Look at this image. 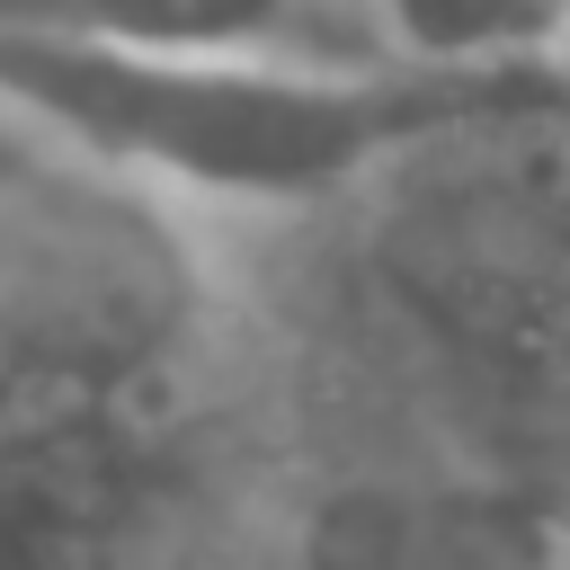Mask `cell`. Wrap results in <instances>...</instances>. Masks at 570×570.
I'll list each match as a JSON object with an SVG mask.
<instances>
[{
	"label": "cell",
	"mask_w": 570,
	"mask_h": 570,
	"mask_svg": "<svg viewBox=\"0 0 570 570\" xmlns=\"http://www.w3.org/2000/svg\"><path fill=\"white\" fill-rule=\"evenodd\" d=\"M0 36L80 53H312L401 62L365 0H0Z\"/></svg>",
	"instance_id": "3957f363"
},
{
	"label": "cell",
	"mask_w": 570,
	"mask_h": 570,
	"mask_svg": "<svg viewBox=\"0 0 570 570\" xmlns=\"http://www.w3.org/2000/svg\"><path fill=\"white\" fill-rule=\"evenodd\" d=\"M249 499L223 294L125 196H0V570H205Z\"/></svg>",
	"instance_id": "6da1fadb"
},
{
	"label": "cell",
	"mask_w": 570,
	"mask_h": 570,
	"mask_svg": "<svg viewBox=\"0 0 570 570\" xmlns=\"http://www.w3.org/2000/svg\"><path fill=\"white\" fill-rule=\"evenodd\" d=\"M552 9H561V18H570V0H552Z\"/></svg>",
	"instance_id": "5b68a950"
},
{
	"label": "cell",
	"mask_w": 570,
	"mask_h": 570,
	"mask_svg": "<svg viewBox=\"0 0 570 570\" xmlns=\"http://www.w3.org/2000/svg\"><path fill=\"white\" fill-rule=\"evenodd\" d=\"M374 36L401 62H552L570 18L552 0H365Z\"/></svg>",
	"instance_id": "277c9868"
},
{
	"label": "cell",
	"mask_w": 570,
	"mask_h": 570,
	"mask_svg": "<svg viewBox=\"0 0 570 570\" xmlns=\"http://www.w3.org/2000/svg\"><path fill=\"white\" fill-rule=\"evenodd\" d=\"M0 98L116 178L214 205H330L392 160L517 116H570L552 62H312V53H80L0 36Z\"/></svg>",
	"instance_id": "7a4b0ae2"
}]
</instances>
